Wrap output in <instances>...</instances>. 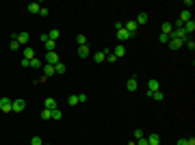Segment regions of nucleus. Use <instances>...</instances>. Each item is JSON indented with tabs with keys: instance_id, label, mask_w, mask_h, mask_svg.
Listing matches in <instances>:
<instances>
[{
	"instance_id": "7c9ffc66",
	"label": "nucleus",
	"mask_w": 195,
	"mask_h": 145,
	"mask_svg": "<svg viewBox=\"0 0 195 145\" xmlns=\"http://www.w3.org/2000/svg\"><path fill=\"white\" fill-rule=\"evenodd\" d=\"M31 145H43V141H41V136H37V134H35V136L31 139Z\"/></svg>"
},
{
	"instance_id": "9d476101",
	"label": "nucleus",
	"mask_w": 195,
	"mask_h": 145,
	"mask_svg": "<svg viewBox=\"0 0 195 145\" xmlns=\"http://www.w3.org/2000/svg\"><path fill=\"white\" fill-rule=\"evenodd\" d=\"M124 28H126V31H128L130 35H134V33H137V22H134V20L126 22V24H124Z\"/></svg>"
},
{
	"instance_id": "e433bc0d",
	"label": "nucleus",
	"mask_w": 195,
	"mask_h": 145,
	"mask_svg": "<svg viewBox=\"0 0 195 145\" xmlns=\"http://www.w3.org/2000/svg\"><path fill=\"white\" fill-rule=\"evenodd\" d=\"M9 48H11V50H17V48H20V43H17V41H15V39H13V41H11V43H9Z\"/></svg>"
},
{
	"instance_id": "a211bd4d",
	"label": "nucleus",
	"mask_w": 195,
	"mask_h": 145,
	"mask_svg": "<svg viewBox=\"0 0 195 145\" xmlns=\"http://www.w3.org/2000/svg\"><path fill=\"white\" fill-rule=\"evenodd\" d=\"M24 59H35V50H33V48L31 45H26V48H24Z\"/></svg>"
},
{
	"instance_id": "b1692460",
	"label": "nucleus",
	"mask_w": 195,
	"mask_h": 145,
	"mask_svg": "<svg viewBox=\"0 0 195 145\" xmlns=\"http://www.w3.org/2000/svg\"><path fill=\"white\" fill-rule=\"evenodd\" d=\"M43 45H46V52H54V48H57V41H50V39H48Z\"/></svg>"
},
{
	"instance_id": "9b49d317",
	"label": "nucleus",
	"mask_w": 195,
	"mask_h": 145,
	"mask_svg": "<svg viewBox=\"0 0 195 145\" xmlns=\"http://www.w3.org/2000/svg\"><path fill=\"white\" fill-rule=\"evenodd\" d=\"M137 87H139L137 78H134V76H132V78H128V82H126V89H128V91H137Z\"/></svg>"
},
{
	"instance_id": "423d86ee",
	"label": "nucleus",
	"mask_w": 195,
	"mask_h": 145,
	"mask_svg": "<svg viewBox=\"0 0 195 145\" xmlns=\"http://www.w3.org/2000/svg\"><path fill=\"white\" fill-rule=\"evenodd\" d=\"M132 37H134V35H130L126 28H119V31H117V39H119V41H126V39H132Z\"/></svg>"
},
{
	"instance_id": "7ed1b4c3",
	"label": "nucleus",
	"mask_w": 195,
	"mask_h": 145,
	"mask_svg": "<svg viewBox=\"0 0 195 145\" xmlns=\"http://www.w3.org/2000/svg\"><path fill=\"white\" fill-rule=\"evenodd\" d=\"M13 39H15V41H17V43H20V45H26V43H28V41H31V35H28V33H26V31H22V33H17V35H15V37H13Z\"/></svg>"
},
{
	"instance_id": "72a5a7b5",
	"label": "nucleus",
	"mask_w": 195,
	"mask_h": 145,
	"mask_svg": "<svg viewBox=\"0 0 195 145\" xmlns=\"http://www.w3.org/2000/svg\"><path fill=\"white\" fill-rule=\"evenodd\" d=\"M143 136H145V134H143V130H141V128H137V130H134V139L139 141V139H143Z\"/></svg>"
},
{
	"instance_id": "412c9836",
	"label": "nucleus",
	"mask_w": 195,
	"mask_h": 145,
	"mask_svg": "<svg viewBox=\"0 0 195 145\" xmlns=\"http://www.w3.org/2000/svg\"><path fill=\"white\" fill-rule=\"evenodd\" d=\"M89 54H91V52H89V45H78V56L85 59V56H89Z\"/></svg>"
},
{
	"instance_id": "c85d7f7f",
	"label": "nucleus",
	"mask_w": 195,
	"mask_h": 145,
	"mask_svg": "<svg viewBox=\"0 0 195 145\" xmlns=\"http://www.w3.org/2000/svg\"><path fill=\"white\" fill-rule=\"evenodd\" d=\"M184 45L189 48V50H195V41H193V37H189V39L184 41Z\"/></svg>"
},
{
	"instance_id": "ddd939ff",
	"label": "nucleus",
	"mask_w": 195,
	"mask_h": 145,
	"mask_svg": "<svg viewBox=\"0 0 195 145\" xmlns=\"http://www.w3.org/2000/svg\"><path fill=\"white\" fill-rule=\"evenodd\" d=\"M148 95H150V98H152V100H156V102H163V98H165V95L160 93V89H158V91H152V93L148 91Z\"/></svg>"
},
{
	"instance_id": "39448f33",
	"label": "nucleus",
	"mask_w": 195,
	"mask_h": 145,
	"mask_svg": "<svg viewBox=\"0 0 195 145\" xmlns=\"http://www.w3.org/2000/svg\"><path fill=\"white\" fill-rule=\"evenodd\" d=\"M24 108H26V102H24L22 98H17V100H13V113H22Z\"/></svg>"
},
{
	"instance_id": "393cba45",
	"label": "nucleus",
	"mask_w": 195,
	"mask_h": 145,
	"mask_svg": "<svg viewBox=\"0 0 195 145\" xmlns=\"http://www.w3.org/2000/svg\"><path fill=\"white\" fill-rule=\"evenodd\" d=\"M65 71H67V69H65V65L59 61V63L54 65V74H65Z\"/></svg>"
},
{
	"instance_id": "58836bf2",
	"label": "nucleus",
	"mask_w": 195,
	"mask_h": 145,
	"mask_svg": "<svg viewBox=\"0 0 195 145\" xmlns=\"http://www.w3.org/2000/svg\"><path fill=\"white\" fill-rule=\"evenodd\" d=\"M176 145H189V143H186V139H180V141H178Z\"/></svg>"
},
{
	"instance_id": "dca6fc26",
	"label": "nucleus",
	"mask_w": 195,
	"mask_h": 145,
	"mask_svg": "<svg viewBox=\"0 0 195 145\" xmlns=\"http://www.w3.org/2000/svg\"><path fill=\"white\" fill-rule=\"evenodd\" d=\"M41 69H43V76H54V65H46L43 63Z\"/></svg>"
},
{
	"instance_id": "473e14b6",
	"label": "nucleus",
	"mask_w": 195,
	"mask_h": 145,
	"mask_svg": "<svg viewBox=\"0 0 195 145\" xmlns=\"http://www.w3.org/2000/svg\"><path fill=\"white\" fill-rule=\"evenodd\" d=\"M106 61H109V63H115V61H117V56H115L113 52H106Z\"/></svg>"
},
{
	"instance_id": "aec40b11",
	"label": "nucleus",
	"mask_w": 195,
	"mask_h": 145,
	"mask_svg": "<svg viewBox=\"0 0 195 145\" xmlns=\"http://www.w3.org/2000/svg\"><path fill=\"white\" fill-rule=\"evenodd\" d=\"M43 106H46L48 111H54V108H57V102H54L52 98H46V102H43Z\"/></svg>"
},
{
	"instance_id": "2eb2a0df",
	"label": "nucleus",
	"mask_w": 195,
	"mask_h": 145,
	"mask_svg": "<svg viewBox=\"0 0 195 145\" xmlns=\"http://www.w3.org/2000/svg\"><path fill=\"white\" fill-rule=\"evenodd\" d=\"M182 28H184V33H186V35H191V33L195 31V22H193V20H189V22L184 24V26H182Z\"/></svg>"
},
{
	"instance_id": "2f4dec72",
	"label": "nucleus",
	"mask_w": 195,
	"mask_h": 145,
	"mask_svg": "<svg viewBox=\"0 0 195 145\" xmlns=\"http://www.w3.org/2000/svg\"><path fill=\"white\" fill-rule=\"evenodd\" d=\"M61 117H63V113H61L59 108H54V111H52V119H57V121H59Z\"/></svg>"
},
{
	"instance_id": "ea45409f",
	"label": "nucleus",
	"mask_w": 195,
	"mask_h": 145,
	"mask_svg": "<svg viewBox=\"0 0 195 145\" xmlns=\"http://www.w3.org/2000/svg\"><path fill=\"white\" fill-rule=\"evenodd\" d=\"M186 143H189V145H195V139L191 136V139H186Z\"/></svg>"
},
{
	"instance_id": "f704fd0d",
	"label": "nucleus",
	"mask_w": 195,
	"mask_h": 145,
	"mask_svg": "<svg viewBox=\"0 0 195 145\" xmlns=\"http://www.w3.org/2000/svg\"><path fill=\"white\" fill-rule=\"evenodd\" d=\"M85 102H87V93H80L78 95V104H85Z\"/></svg>"
},
{
	"instance_id": "4be33fe9",
	"label": "nucleus",
	"mask_w": 195,
	"mask_h": 145,
	"mask_svg": "<svg viewBox=\"0 0 195 145\" xmlns=\"http://www.w3.org/2000/svg\"><path fill=\"white\" fill-rule=\"evenodd\" d=\"M93 61H95V63H104V61H106V52H95V54H93Z\"/></svg>"
},
{
	"instance_id": "c9c22d12",
	"label": "nucleus",
	"mask_w": 195,
	"mask_h": 145,
	"mask_svg": "<svg viewBox=\"0 0 195 145\" xmlns=\"http://www.w3.org/2000/svg\"><path fill=\"white\" fill-rule=\"evenodd\" d=\"M158 41H160V43H167V41H169V37H167V35H163V33H160V35H158Z\"/></svg>"
},
{
	"instance_id": "bb28decb",
	"label": "nucleus",
	"mask_w": 195,
	"mask_h": 145,
	"mask_svg": "<svg viewBox=\"0 0 195 145\" xmlns=\"http://www.w3.org/2000/svg\"><path fill=\"white\" fill-rule=\"evenodd\" d=\"M41 119H43V121H48V119H52V111L43 108V111H41Z\"/></svg>"
},
{
	"instance_id": "a19ab883",
	"label": "nucleus",
	"mask_w": 195,
	"mask_h": 145,
	"mask_svg": "<svg viewBox=\"0 0 195 145\" xmlns=\"http://www.w3.org/2000/svg\"><path fill=\"white\" fill-rule=\"evenodd\" d=\"M43 145H46V143H43Z\"/></svg>"
},
{
	"instance_id": "6ab92c4d",
	"label": "nucleus",
	"mask_w": 195,
	"mask_h": 145,
	"mask_svg": "<svg viewBox=\"0 0 195 145\" xmlns=\"http://www.w3.org/2000/svg\"><path fill=\"white\" fill-rule=\"evenodd\" d=\"M39 11H41V5H39V2H31V5H28V13L35 15V13H39Z\"/></svg>"
},
{
	"instance_id": "6e6552de",
	"label": "nucleus",
	"mask_w": 195,
	"mask_h": 145,
	"mask_svg": "<svg viewBox=\"0 0 195 145\" xmlns=\"http://www.w3.org/2000/svg\"><path fill=\"white\" fill-rule=\"evenodd\" d=\"M145 139H148V145H160V136H158L156 132L148 134V136H145Z\"/></svg>"
},
{
	"instance_id": "a878e982",
	"label": "nucleus",
	"mask_w": 195,
	"mask_h": 145,
	"mask_svg": "<svg viewBox=\"0 0 195 145\" xmlns=\"http://www.w3.org/2000/svg\"><path fill=\"white\" fill-rule=\"evenodd\" d=\"M31 67H33V69H41V67H43V63H41L39 59H31Z\"/></svg>"
},
{
	"instance_id": "4c0bfd02",
	"label": "nucleus",
	"mask_w": 195,
	"mask_h": 145,
	"mask_svg": "<svg viewBox=\"0 0 195 145\" xmlns=\"http://www.w3.org/2000/svg\"><path fill=\"white\" fill-rule=\"evenodd\" d=\"M137 145H148V139H145V136H143V139H139V143H137Z\"/></svg>"
},
{
	"instance_id": "c756f323",
	"label": "nucleus",
	"mask_w": 195,
	"mask_h": 145,
	"mask_svg": "<svg viewBox=\"0 0 195 145\" xmlns=\"http://www.w3.org/2000/svg\"><path fill=\"white\" fill-rule=\"evenodd\" d=\"M67 102H69V106H76V104H78V95H69Z\"/></svg>"
},
{
	"instance_id": "cd10ccee",
	"label": "nucleus",
	"mask_w": 195,
	"mask_h": 145,
	"mask_svg": "<svg viewBox=\"0 0 195 145\" xmlns=\"http://www.w3.org/2000/svg\"><path fill=\"white\" fill-rule=\"evenodd\" d=\"M76 43H78V45H87V37H85L83 33H80V35H76Z\"/></svg>"
},
{
	"instance_id": "1a4fd4ad",
	"label": "nucleus",
	"mask_w": 195,
	"mask_h": 145,
	"mask_svg": "<svg viewBox=\"0 0 195 145\" xmlns=\"http://www.w3.org/2000/svg\"><path fill=\"white\" fill-rule=\"evenodd\" d=\"M158 89H160L158 80H156V78H150V80H148V91L152 93V91H158Z\"/></svg>"
},
{
	"instance_id": "20e7f679",
	"label": "nucleus",
	"mask_w": 195,
	"mask_h": 145,
	"mask_svg": "<svg viewBox=\"0 0 195 145\" xmlns=\"http://www.w3.org/2000/svg\"><path fill=\"white\" fill-rule=\"evenodd\" d=\"M57 63H59L57 52H46V65H57Z\"/></svg>"
},
{
	"instance_id": "5701e85b",
	"label": "nucleus",
	"mask_w": 195,
	"mask_h": 145,
	"mask_svg": "<svg viewBox=\"0 0 195 145\" xmlns=\"http://www.w3.org/2000/svg\"><path fill=\"white\" fill-rule=\"evenodd\" d=\"M148 20H150V15H148V13H139V17H137L134 22H137V26H139V24H145Z\"/></svg>"
},
{
	"instance_id": "f8f14e48",
	"label": "nucleus",
	"mask_w": 195,
	"mask_h": 145,
	"mask_svg": "<svg viewBox=\"0 0 195 145\" xmlns=\"http://www.w3.org/2000/svg\"><path fill=\"white\" fill-rule=\"evenodd\" d=\"M113 54H115L117 59H121V56H126V48H124V45H115V50H113Z\"/></svg>"
},
{
	"instance_id": "4468645a",
	"label": "nucleus",
	"mask_w": 195,
	"mask_h": 145,
	"mask_svg": "<svg viewBox=\"0 0 195 145\" xmlns=\"http://www.w3.org/2000/svg\"><path fill=\"white\" fill-rule=\"evenodd\" d=\"M178 20H180L182 24H186V22L191 20V11H189V9H184V11H180V17H178Z\"/></svg>"
},
{
	"instance_id": "0eeeda50",
	"label": "nucleus",
	"mask_w": 195,
	"mask_h": 145,
	"mask_svg": "<svg viewBox=\"0 0 195 145\" xmlns=\"http://www.w3.org/2000/svg\"><path fill=\"white\" fill-rule=\"evenodd\" d=\"M160 28H163V35L171 37V33H174V26H171V22H163V24H160Z\"/></svg>"
},
{
	"instance_id": "f3484780",
	"label": "nucleus",
	"mask_w": 195,
	"mask_h": 145,
	"mask_svg": "<svg viewBox=\"0 0 195 145\" xmlns=\"http://www.w3.org/2000/svg\"><path fill=\"white\" fill-rule=\"evenodd\" d=\"M59 37H61V31L59 28H52L50 33H48V39H50V41H57Z\"/></svg>"
},
{
	"instance_id": "f03ea898",
	"label": "nucleus",
	"mask_w": 195,
	"mask_h": 145,
	"mask_svg": "<svg viewBox=\"0 0 195 145\" xmlns=\"http://www.w3.org/2000/svg\"><path fill=\"white\" fill-rule=\"evenodd\" d=\"M167 45H169V48H171V50H180V48L184 45V41L171 35V37H169V41H167Z\"/></svg>"
},
{
	"instance_id": "f257e3e1",
	"label": "nucleus",
	"mask_w": 195,
	"mask_h": 145,
	"mask_svg": "<svg viewBox=\"0 0 195 145\" xmlns=\"http://www.w3.org/2000/svg\"><path fill=\"white\" fill-rule=\"evenodd\" d=\"M0 111H2V113H13V100L0 98Z\"/></svg>"
}]
</instances>
